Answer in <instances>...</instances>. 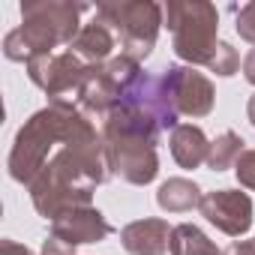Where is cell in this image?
<instances>
[{"mask_svg":"<svg viewBox=\"0 0 255 255\" xmlns=\"http://www.w3.org/2000/svg\"><path fill=\"white\" fill-rule=\"evenodd\" d=\"M201 198L204 195H201L198 183L195 180H186V177H168L159 186V192H156V204L162 210H168V213H186V210L198 207Z\"/></svg>","mask_w":255,"mask_h":255,"instance_id":"cell-17","label":"cell"},{"mask_svg":"<svg viewBox=\"0 0 255 255\" xmlns=\"http://www.w3.org/2000/svg\"><path fill=\"white\" fill-rule=\"evenodd\" d=\"M102 135H141L159 144L162 135V126L141 108L129 105V102H120L105 120H102Z\"/></svg>","mask_w":255,"mask_h":255,"instance_id":"cell-14","label":"cell"},{"mask_svg":"<svg viewBox=\"0 0 255 255\" xmlns=\"http://www.w3.org/2000/svg\"><path fill=\"white\" fill-rule=\"evenodd\" d=\"M84 9V3H72V0H27V3H21V21L45 24L60 39V45H72L75 36L81 33L78 15Z\"/></svg>","mask_w":255,"mask_h":255,"instance_id":"cell-9","label":"cell"},{"mask_svg":"<svg viewBox=\"0 0 255 255\" xmlns=\"http://www.w3.org/2000/svg\"><path fill=\"white\" fill-rule=\"evenodd\" d=\"M171 156H174V162L180 165V168H198V165H204L207 162V150H210V141H207V135H204V129L201 126H195V123H180L177 129L171 132Z\"/></svg>","mask_w":255,"mask_h":255,"instance_id":"cell-16","label":"cell"},{"mask_svg":"<svg viewBox=\"0 0 255 255\" xmlns=\"http://www.w3.org/2000/svg\"><path fill=\"white\" fill-rule=\"evenodd\" d=\"M39 255H75V246H69V243H63V240H57V237H48V240L42 243Z\"/></svg>","mask_w":255,"mask_h":255,"instance_id":"cell-24","label":"cell"},{"mask_svg":"<svg viewBox=\"0 0 255 255\" xmlns=\"http://www.w3.org/2000/svg\"><path fill=\"white\" fill-rule=\"evenodd\" d=\"M222 255H255V240H234L228 249H222Z\"/></svg>","mask_w":255,"mask_h":255,"instance_id":"cell-25","label":"cell"},{"mask_svg":"<svg viewBox=\"0 0 255 255\" xmlns=\"http://www.w3.org/2000/svg\"><path fill=\"white\" fill-rule=\"evenodd\" d=\"M198 210L228 237H243L252 228V198L240 189H213L201 198Z\"/></svg>","mask_w":255,"mask_h":255,"instance_id":"cell-8","label":"cell"},{"mask_svg":"<svg viewBox=\"0 0 255 255\" xmlns=\"http://www.w3.org/2000/svg\"><path fill=\"white\" fill-rule=\"evenodd\" d=\"M0 255H33L24 243H15V240H0Z\"/></svg>","mask_w":255,"mask_h":255,"instance_id":"cell-26","label":"cell"},{"mask_svg":"<svg viewBox=\"0 0 255 255\" xmlns=\"http://www.w3.org/2000/svg\"><path fill=\"white\" fill-rule=\"evenodd\" d=\"M111 222L90 204V207H75L66 210L63 216H57L51 222V237L69 243V246H81V243H99L111 234Z\"/></svg>","mask_w":255,"mask_h":255,"instance_id":"cell-12","label":"cell"},{"mask_svg":"<svg viewBox=\"0 0 255 255\" xmlns=\"http://www.w3.org/2000/svg\"><path fill=\"white\" fill-rule=\"evenodd\" d=\"M162 81H165L168 99H171V105H174L177 114L207 117L213 111L216 90H213L210 78L201 75V72H195L192 66H168L162 72Z\"/></svg>","mask_w":255,"mask_h":255,"instance_id":"cell-7","label":"cell"},{"mask_svg":"<svg viewBox=\"0 0 255 255\" xmlns=\"http://www.w3.org/2000/svg\"><path fill=\"white\" fill-rule=\"evenodd\" d=\"M207 69L216 72V75H222V78L234 75V72L240 69V54H237V48L228 45V42H219L216 51H213V57H210V63H207Z\"/></svg>","mask_w":255,"mask_h":255,"instance_id":"cell-21","label":"cell"},{"mask_svg":"<svg viewBox=\"0 0 255 255\" xmlns=\"http://www.w3.org/2000/svg\"><path fill=\"white\" fill-rule=\"evenodd\" d=\"M165 27L174 33V54L189 66H207L219 39V12L207 0H168Z\"/></svg>","mask_w":255,"mask_h":255,"instance_id":"cell-3","label":"cell"},{"mask_svg":"<svg viewBox=\"0 0 255 255\" xmlns=\"http://www.w3.org/2000/svg\"><path fill=\"white\" fill-rule=\"evenodd\" d=\"M27 78L48 96V105H75L78 87L87 75V63L72 51L42 54L24 63Z\"/></svg>","mask_w":255,"mask_h":255,"instance_id":"cell-5","label":"cell"},{"mask_svg":"<svg viewBox=\"0 0 255 255\" xmlns=\"http://www.w3.org/2000/svg\"><path fill=\"white\" fill-rule=\"evenodd\" d=\"M165 9L153 0H102L96 3V18L102 24L111 27V33L120 39V54L132 57V60H144L159 36V27Z\"/></svg>","mask_w":255,"mask_h":255,"instance_id":"cell-4","label":"cell"},{"mask_svg":"<svg viewBox=\"0 0 255 255\" xmlns=\"http://www.w3.org/2000/svg\"><path fill=\"white\" fill-rule=\"evenodd\" d=\"M246 117H249V123L255 126V93L249 96V105H246Z\"/></svg>","mask_w":255,"mask_h":255,"instance_id":"cell-28","label":"cell"},{"mask_svg":"<svg viewBox=\"0 0 255 255\" xmlns=\"http://www.w3.org/2000/svg\"><path fill=\"white\" fill-rule=\"evenodd\" d=\"M171 255H222V249H216V243L192 222L174 225L171 228Z\"/></svg>","mask_w":255,"mask_h":255,"instance_id":"cell-18","label":"cell"},{"mask_svg":"<svg viewBox=\"0 0 255 255\" xmlns=\"http://www.w3.org/2000/svg\"><path fill=\"white\" fill-rule=\"evenodd\" d=\"M108 147V162L111 174L132 186H147L159 174V156H156V141L141 138V135H102Z\"/></svg>","mask_w":255,"mask_h":255,"instance_id":"cell-6","label":"cell"},{"mask_svg":"<svg viewBox=\"0 0 255 255\" xmlns=\"http://www.w3.org/2000/svg\"><path fill=\"white\" fill-rule=\"evenodd\" d=\"M108 177H111L108 147H105V138L99 135L75 147H60L27 189L36 213L54 222L66 210L90 207L93 189Z\"/></svg>","mask_w":255,"mask_h":255,"instance_id":"cell-1","label":"cell"},{"mask_svg":"<svg viewBox=\"0 0 255 255\" xmlns=\"http://www.w3.org/2000/svg\"><path fill=\"white\" fill-rule=\"evenodd\" d=\"M99 135L102 132H96L93 120L81 114L78 105H45L30 120H24V126L15 132L9 162H6L9 177L15 183L30 186L39 177V171L48 165V153L54 144L75 147Z\"/></svg>","mask_w":255,"mask_h":255,"instance_id":"cell-2","label":"cell"},{"mask_svg":"<svg viewBox=\"0 0 255 255\" xmlns=\"http://www.w3.org/2000/svg\"><path fill=\"white\" fill-rule=\"evenodd\" d=\"M114 33L108 24H102L99 18H93L90 24H81V33L75 36V42L69 45L72 54H78L84 63L90 66H102L111 60V51H114Z\"/></svg>","mask_w":255,"mask_h":255,"instance_id":"cell-15","label":"cell"},{"mask_svg":"<svg viewBox=\"0 0 255 255\" xmlns=\"http://www.w3.org/2000/svg\"><path fill=\"white\" fill-rule=\"evenodd\" d=\"M237 33H240V39L255 45V0H249L246 6H240V12H237Z\"/></svg>","mask_w":255,"mask_h":255,"instance_id":"cell-23","label":"cell"},{"mask_svg":"<svg viewBox=\"0 0 255 255\" xmlns=\"http://www.w3.org/2000/svg\"><path fill=\"white\" fill-rule=\"evenodd\" d=\"M234 174H237V183L240 186L255 189V150H243V156L234 165Z\"/></svg>","mask_w":255,"mask_h":255,"instance_id":"cell-22","label":"cell"},{"mask_svg":"<svg viewBox=\"0 0 255 255\" xmlns=\"http://www.w3.org/2000/svg\"><path fill=\"white\" fill-rule=\"evenodd\" d=\"M123 102H129V105H135V108H141V111H147L162 129H177V111H174V105H171V99H168V90H165V81H162V75H150V72H141V78L123 93Z\"/></svg>","mask_w":255,"mask_h":255,"instance_id":"cell-11","label":"cell"},{"mask_svg":"<svg viewBox=\"0 0 255 255\" xmlns=\"http://www.w3.org/2000/svg\"><path fill=\"white\" fill-rule=\"evenodd\" d=\"M120 102H123V90L108 78L105 63L102 66H90L87 63V75H84V81L78 87V96H75L78 111L87 114L90 120H105Z\"/></svg>","mask_w":255,"mask_h":255,"instance_id":"cell-10","label":"cell"},{"mask_svg":"<svg viewBox=\"0 0 255 255\" xmlns=\"http://www.w3.org/2000/svg\"><path fill=\"white\" fill-rule=\"evenodd\" d=\"M243 144H246V141H243L237 132H231V129H228V132H222L216 141H210V150H207V162H204V165H207L210 171L234 168V165H237V159H240V156H243V150H246Z\"/></svg>","mask_w":255,"mask_h":255,"instance_id":"cell-19","label":"cell"},{"mask_svg":"<svg viewBox=\"0 0 255 255\" xmlns=\"http://www.w3.org/2000/svg\"><path fill=\"white\" fill-rule=\"evenodd\" d=\"M105 72H108V78L126 93L138 78H141V63L138 60H132V57H126V54H120V57H111L108 63H105Z\"/></svg>","mask_w":255,"mask_h":255,"instance_id":"cell-20","label":"cell"},{"mask_svg":"<svg viewBox=\"0 0 255 255\" xmlns=\"http://www.w3.org/2000/svg\"><path fill=\"white\" fill-rule=\"evenodd\" d=\"M120 243L132 255H165L171 249V228L165 219H135L120 231Z\"/></svg>","mask_w":255,"mask_h":255,"instance_id":"cell-13","label":"cell"},{"mask_svg":"<svg viewBox=\"0 0 255 255\" xmlns=\"http://www.w3.org/2000/svg\"><path fill=\"white\" fill-rule=\"evenodd\" d=\"M243 78H246L249 84H255V48L243 57Z\"/></svg>","mask_w":255,"mask_h":255,"instance_id":"cell-27","label":"cell"}]
</instances>
